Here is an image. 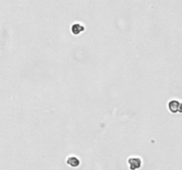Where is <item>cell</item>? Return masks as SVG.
Masks as SVG:
<instances>
[{
    "mask_svg": "<svg viewBox=\"0 0 182 170\" xmlns=\"http://www.w3.org/2000/svg\"><path fill=\"white\" fill-rule=\"evenodd\" d=\"M67 164L69 165V166H78L79 164H80V161H79V159H78L76 157H75V156H70V157H69L68 159H67Z\"/></svg>",
    "mask_w": 182,
    "mask_h": 170,
    "instance_id": "cell-3",
    "label": "cell"
},
{
    "mask_svg": "<svg viewBox=\"0 0 182 170\" xmlns=\"http://www.w3.org/2000/svg\"><path fill=\"white\" fill-rule=\"evenodd\" d=\"M179 105H180V102L176 100V99H172L169 102L168 104V106H169V110L173 112V113H176V112H178V110H179Z\"/></svg>",
    "mask_w": 182,
    "mask_h": 170,
    "instance_id": "cell-2",
    "label": "cell"
},
{
    "mask_svg": "<svg viewBox=\"0 0 182 170\" xmlns=\"http://www.w3.org/2000/svg\"><path fill=\"white\" fill-rule=\"evenodd\" d=\"M129 164H130V168L131 170H136L141 166V159L140 158H131L129 159Z\"/></svg>",
    "mask_w": 182,
    "mask_h": 170,
    "instance_id": "cell-1",
    "label": "cell"
}]
</instances>
